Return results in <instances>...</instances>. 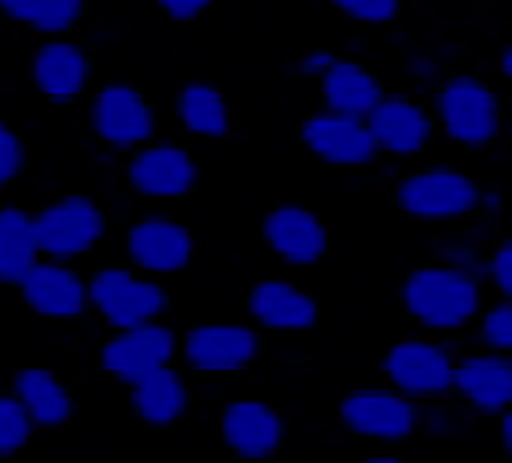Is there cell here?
<instances>
[{"mask_svg": "<svg viewBox=\"0 0 512 463\" xmlns=\"http://www.w3.org/2000/svg\"><path fill=\"white\" fill-rule=\"evenodd\" d=\"M399 305L423 334L447 338V334H464V329L476 325V317L488 305V285L480 277L456 269V264L431 260L403 277Z\"/></svg>", "mask_w": 512, "mask_h": 463, "instance_id": "cell-1", "label": "cell"}, {"mask_svg": "<svg viewBox=\"0 0 512 463\" xmlns=\"http://www.w3.org/2000/svg\"><path fill=\"white\" fill-rule=\"evenodd\" d=\"M431 110L439 122V135L464 151H488L504 135V102L496 86L480 74H447L431 90Z\"/></svg>", "mask_w": 512, "mask_h": 463, "instance_id": "cell-2", "label": "cell"}, {"mask_svg": "<svg viewBox=\"0 0 512 463\" xmlns=\"http://www.w3.org/2000/svg\"><path fill=\"white\" fill-rule=\"evenodd\" d=\"M480 200H484V183H476V175L447 167V163L415 167V171L399 175V183H395L399 212L423 228L468 224L480 216Z\"/></svg>", "mask_w": 512, "mask_h": 463, "instance_id": "cell-3", "label": "cell"}, {"mask_svg": "<svg viewBox=\"0 0 512 463\" xmlns=\"http://www.w3.org/2000/svg\"><path fill=\"white\" fill-rule=\"evenodd\" d=\"M378 370H382V382L387 386H395L399 394L427 407V403H447L456 394L460 354L447 338L407 334L382 350Z\"/></svg>", "mask_w": 512, "mask_h": 463, "instance_id": "cell-4", "label": "cell"}, {"mask_svg": "<svg viewBox=\"0 0 512 463\" xmlns=\"http://www.w3.org/2000/svg\"><path fill=\"white\" fill-rule=\"evenodd\" d=\"M86 126H90V135L98 139L102 151L135 155L147 143H155L159 114H155V102L147 98L143 86H135V82H102L90 94Z\"/></svg>", "mask_w": 512, "mask_h": 463, "instance_id": "cell-5", "label": "cell"}, {"mask_svg": "<svg viewBox=\"0 0 512 463\" xmlns=\"http://www.w3.org/2000/svg\"><path fill=\"white\" fill-rule=\"evenodd\" d=\"M171 293L159 277L139 273L135 264H102L90 273V313L106 321V329H131L143 321H163Z\"/></svg>", "mask_w": 512, "mask_h": 463, "instance_id": "cell-6", "label": "cell"}, {"mask_svg": "<svg viewBox=\"0 0 512 463\" xmlns=\"http://www.w3.org/2000/svg\"><path fill=\"white\" fill-rule=\"evenodd\" d=\"M265 350V329L252 321H200L179 342V362L204 378H232L256 366Z\"/></svg>", "mask_w": 512, "mask_h": 463, "instance_id": "cell-7", "label": "cell"}, {"mask_svg": "<svg viewBox=\"0 0 512 463\" xmlns=\"http://www.w3.org/2000/svg\"><path fill=\"white\" fill-rule=\"evenodd\" d=\"M338 423L378 447H399L423 431V403L407 399L395 386H358L338 403Z\"/></svg>", "mask_w": 512, "mask_h": 463, "instance_id": "cell-8", "label": "cell"}, {"mask_svg": "<svg viewBox=\"0 0 512 463\" xmlns=\"http://www.w3.org/2000/svg\"><path fill=\"white\" fill-rule=\"evenodd\" d=\"M37 216V236H41V252L49 260H86L110 232V216L94 195H61V200L45 204Z\"/></svg>", "mask_w": 512, "mask_h": 463, "instance_id": "cell-9", "label": "cell"}, {"mask_svg": "<svg viewBox=\"0 0 512 463\" xmlns=\"http://www.w3.org/2000/svg\"><path fill=\"white\" fill-rule=\"evenodd\" d=\"M179 334L167 321H143L131 329H114V334L98 346V370L122 386H135L151 378L163 366L179 362Z\"/></svg>", "mask_w": 512, "mask_h": 463, "instance_id": "cell-10", "label": "cell"}, {"mask_svg": "<svg viewBox=\"0 0 512 463\" xmlns=\"http://www.w3.org/2000/svg\"><path fill=\"white\" fill-rule=\"evenodd\" d=\"M122 183L131 187L135 200L147 204H175L187 200L200 183V163L179 143H147L143 151L126 155L122 163Z\"/></svg>", "mask_w": 512, "mask_h": 463, "instance_id": "cell-11", "label": "cell"}, {"mask_svg": "<svg viewBox=\"0 0 512 463\" xmlns=\"http://www.w3.org/2000/svg\"><path fill=\"white\" fill-rule=\"evenodd\" d=\"M289 423L261 394H236L220 407V443L240 463H269L285 447Z\"/></svg>", "mask_w": 512, "mask_h": 463, "instance_id": "cell-12", "label": "cell"}, {"mask_svg": "<svg viewBox=\"0 0 512 463\" xmlns=\"http://www.w3.org/2000/svg\"><path fill=\"white\" fill-rule=\"evenodd\" d=\"M122 252H126V264H135L139 273L163 281L183 273L196 260V232L167 212H147L131 220V228L122 236Z\"/></svg>", "mask_w": 512, "mask_h": 463, "instance_id": "cell-13", "label": "cell"}, {"mask_svg": "<svg viewBox=\"0 0 512 463\" xmlns=\"http://www.w3.org/2000/svg\"><path fill=\"white\" fill-rule=\"evenodd\" d=\"M366 122L378 143V155L387 159H419L439 135L431 98H419V94H387V102Z\"/></svg>", "mask_w": 512, "mask_h": 463, "instance_id": "cell-14", "label": "cell"}, {"mask_svg": "<svg viewBox=\"0 0 512 463\" xmlns=\"http://www.w3.org/2000/svg\"><path fill=\"white\" fill-rule=\"evenodd\" d=\"M301 147L334 171H358L378 159V143L366 118H346L334 110H317L301 122Z\"/></svg>", "mask_w": 512, "mask_h": 463, "instance_id": "cell-15", "label": "cell"}, {"mask_svg": "<svg viewBox=\"0 0 512 463\" xmlns=\"http://www.w3.org/2000/svg\"><path fill=\"white\" fill-rule=\"evenodd\" d=\"M29 82L45 102L70 106V102L86 98V90L94 86V61H90L86 45H78L70 37H49L29 57Z\"/></svg>", "mask_w": 512, "mask_h": 463, "instance_id": "cell-16", "label": "cell"}, {"mask_svg": "<svg viewBox=\"0 0 512 463\" xmlns=\"http://www.w3.org/2000/svg\"><path fill=\"white\" fill-rule=\"evenodd\" d=\"M261 240L281 264H293V269H313V264H322L326 252H330L326 220L305 204L269 208L265 220H261Z\"/></svg>", "mask_w": 512, "mask_h": 463, "instance_id": "cell-17", "label": "cell"}, {"mask_svg": "<svg viewBox=\"0 0 512 463\" xmlns=\"http://www.w3.org/2000/svg\"><path fill=\"white\" fill-rule=\"evenodd\" d=\"M17 293H21L25 309L45 321H78L90 309V277L78 264L49 260V256L25 277V285Z\"/></svg>", "mask_w": 512, "mask_h": 463, "instance_id": "cell-18", "label": "cell"}, {"mask_svg": "<svg viewBox=\"0 0 512 463\" xmlns=\"http://www.w3.org/2000/svg\"><path fill=\"white\" fill-rule=\"evenodd\" d=\"M456 399L464 403V411L484 415V419H500L512 407V358L508 354H492V350H472L460 354V370H456Z\"/></svg>", "mask_w": 512, "mask_h": 463, "instance_id": "cell-19", "label": "cell"}, {"mask_svg": "<svg viewBox=\"0 0 512 463\" xmlns=\"http://www.w3.org/2000/svg\"><path fill=\"white\" fill-rule=\"evenodd\" d=\"M322 309H317L313 293H305L289 277H265L248 289V321L269 334H305L317 325Z\"/></svg>", "mask_w": 512, "mask_h": 463, "instance_id": "cell-20", "label": "cell"}, {"mask_svg": "<svg viewBox=\"0 0 512 463\" xmlns=\"http://www.w3.org/2000/svg\"><path fill=\"white\" fill-rule=\"evenodd\" d=\"M317 94H322V110H334L346 118H370L387 102V86L378 82L370 65H362L354 57H338L334 70L317 82Z\"/></svg>", "mask_w": 512, "mask_h": 463, "instance_id": "cell-21", "label": "cell"}, {"mask_svg": "<svg viewBox=\"0 0 512 463\" xmlns=\"http://www.w3.org/2000/svg\"><path fill=\"white\" fill-rule=\"evenodd\" d=\"M131 411L147 423V427H175L187 411H191V382L179 366H163L151 378L131 386Z\"/></svg>", "mask_w": 512, "mask_h": 463, "instance_id": "cell-22", "label": "cell"}, {"mask_svg": "<svg viewBox=\"0 0 512 463\" xmlns=\"http://www.w3.org/2000/svg\"><path fill=\"white\" fill-rule=\"evenodd\" d=\"M41 260L45 252L37 236V216L17 204H5L0 208V281L9 289H21Z\"/></svg>", "mask_w": 512, "mask_h": 463, "instance_id": "cell-23", "label": "cell"}, {"mask_svg": "<svg viewBox=\"0 0 512 463\" xmlns=\"http://www.w3.org/2000/svg\"><path fill=\"white\" fill-rule=\"evenodd\" d=\"M13 394L29 407V415L37 419L41 431H57L66 427L70 415H74V390L70 382L45 370V366H21L13 374Z\"/></svg>", "mask_w": 512, "mask_h": 463, "instance_id": "cell-24", "label": "cell"}, {"mask_svg": "<svg viewBox=\"0 0 512 463\" xmlns=\"http://www.w3.org/2000/svg\"><path fill=\"white\" fill-rule=\"evenodd\" d=\"M175 118L187 135L196 139H228L232 135V106L224 98V90H216L212 82H187L175 94Z\"/></svg>", "mask_w": 512, "mask_h": 463, "instance_id": "cell-25", "label": "cell"}, {"mask_svg": "<svg viewBox=\"0 0 512 463\" xmlns=\"http://www.w3.org/2000/svg\"><path fill=\"white\" fill-rule=\"evenodd\" d=\"M492 228L488 220H468V224H456V228H447L443 236H435L431 244V260L439 264H456V269L480 277L488 285V252H492Z\"/></svg>", "mask_w": 512, "mask_h": 463, "instance_id": "cell-26", "label": "cell"}, {"mask_svg": "<svg viewBox=\"0 0 512 463\" xmlns=\"http://www.w3.org/2000/svg\"><path fill=\"white\" fill-rule=\"evenodd\" d=\"M0 13L13 25L49 41V37H70L82 25L86 0H0Z\"/></svg>", "mask_w": 512, "mask_h": 463, "instance_id": "cell-27", "label": "cell"}, {"mask_svg": "<svg viewBox=\"0 0 512 463\" xmlns=\"http://www.w3.org/2000/svg\"><path fill=\"white\" fill-rule=\"evenodd\" d=\"M37 431L41 427L29 415V407L17 394H5V399H0V455H21Z\"/></svg>", "mask_w": 512, "mask_h": 463, "instance_id": "cell-28", "label": "cell"}, {"mask_svg": "<svg viewBox=\"0 0 512 463\" xmlns=\"http://www.w3.org/2000/svg\"><path fill=\"white\" fill-rule=\"evenodd\" d=\"M472 329H476V346L480 350H492V354H508L512 358V301H504V297L488 301Z\"/></svg>", "mask_w": 512, "mask_h": 463, "instance_id": "cell-29", "label": "cell"}, {"mask_svg": "<svg viewBox=\"0 0 512 463\" xmlns=\"http://www.w3.org/2000/svg\"><path fill=\"white\" fill-rule=\"evenodd\" d=\"M326 5L362 29H391L403 17V0H326Z\"/></svg>", "mask_w": 512, "mask_h": 463, "instance_id": "cell-30", "label": "cell"}, {"mask_svg": "<svg viewBox=\"0 0 512 463\" xmlns=\"http://www.w3.org/2000/svg\"><path fill=\"white\" fill-rule=\"evenodd\" d=\"M447 61H443V53L439 49H411L407 57H403V74L415 82V86H423V90H435L447 74Z\"/></svg>", "mask_w": 512, "mask_h": 463, "instance_id": "cell-31", "label": "cell"}, {"mask_svg": "<svg viewBox=\"0 0 512 463\" xmlns=\"http://www.w3.org/2000/svg\"><path fill=\"white\" fill-rule=\"evenodd\" d=\"M25 163H29V147L25 139L17 135L13 126H0V183H17L25 175Z\"/></svg>", "mask_w": 512, "mask_h": 463, "instance_id": "cell-32", "label": "cell"}, {"mask_svg": "<svg viewBox=\"0 0 512 463\" xmlns=\"http://www.w3.org/2000/svg\"><path fill=\"white\" fill-rule=\"evenodd\" d=\"M488 285L496 289V297L512 301V236H496L488 252Z\"/></svg>", "mask_w": 512, "mask_h": 463, "instance_id": "cell-33", "label": "cell"}, {"mask_svg": "<svg viewBox=\"0 0 512 463\" xmlns=\"http://www.w3.org/2000/svg\"><path fill=\"white\" fill-rule=\"evenodd\" d=\"M159 5V13L167 17V21H179V25H187V21H200L216 0H155Z\"/></svg>", "mask_w": 512, "mask_h": 463, "instance_id": "cell-34", "label": "cell"}, {"mask_svg": "<svg viewBox=\"0 0 512 463\" xmlns=\"http://www.w3.org/2000/svg\"><path fill=\"white\" fill-rule=\"evenodd\" d=\"M423 427H427L431 435H456V415H452V407H447V403H427V407H423Z\"/></svg>", "mask_w": 512, "mask_h": 463, "instance_id": "cell-35", "label": "cell"}, {"mask_svg": "<svg viewBox=\"0 0 512 463\" xmlns=\"http://www.w3.org/2000/svg\"><path fill=\"white\" fill-rule=\"evenodd\" d=\"M334 53L330 49H313V53H305L301 61H297V74H305V78H317V82H322L330 70H334Z\"/></svg>", "mask_w": 512, "mask_h": 463, "instance_id": "cell-36", "label": "cell"}, {"mask_svg": "<svg viewBox=\"0 0 512 463\" xmlns=\"http://www.w3.org/2000/svg\"><path fill=\"white\" fill-rule=\"evenodd\" d=\"M500 208H504V195H500L496 187H484V200H480V216H484V220H496V216H500Z\"/></svg>", "mask_w": 512, "mask_h": 463, "instance_id": "cell-37", "label": "cell"}, {"mask_svg": "<svg viewBox=\"0 0 512 463\" xmlns=\"http://www.w3.org/2000/svg\"><path fill=\"white\" fill-rule=\"evenodd\" d=\"M354 463H411V459L399 455V451H391V447H378V451H370V455H362V459H354Z\"/></svg>", "mask_w": 512, "mask_h": 463, "instance_id": "cell-38", "label": "cell"}, {"mask_svg": "<svg viewBox=\"0 0 512 463\" xmlns=\"http://www.w3.org/2000/svg\"><path fill=\"white\" fill-rule=\"evenodd\" d=\"M496 431H500V447H504V455L512 459V407L496 419Z\"/></svg>", "mask_w": 512, "mask_h": 463, "instance_id": "cell-39", "label": "cell"}, {"mask_svg": "<svg viewBox=\"0 0 512 463\" xmlns=\"http://www.w3.org/2000/svg\"><path fill=\"white\" fill-rule=\"evenodd\" d=\"M500 78H504V82L512 86V41H508V45L500 49Z\"/></svg>", "mask_w": 512, "mask_h": 463, "instance_id": "cell-40", "label": "cell"}]
</instances>
